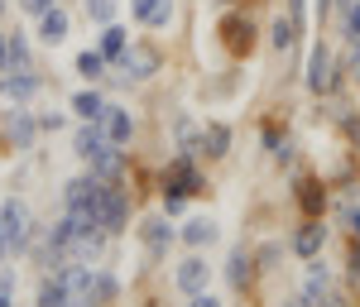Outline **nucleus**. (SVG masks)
<instances>
[{
    "instance_id": "nucleus-1",
    "label": "nucleus",
    "mask_w": 360,
    "mask_h": 307,
    "mask_svg": "<svg viewBox=\"0 0 360 307\" xmlns=\"http://www.w3.org/2000/svg\"><path fill=\"white\" fill-rule=\"evenodd\" d=\"M0 240L10 245V250H25L29 245V207L25 202H0Z\"/></svg>"
},
{
    "instance_id": "nucleus-2",
    "label": "nucleus",
    "mask_w": 360,
    "mask_h": 307,
    "mask_svg": "<svg viewBox=\"0 0 360 307\" xmlns=\"http://www.w3.org/2000/svg\"><path fill=\"white\" fill-rule=\"evenodd\" d=\"M307 86H312L317 96H322V91H332V86H336V58L327 53L322 44H317V48H312V58H307Z\"/></svg>"
},
{
    "instance_id": "nucleus-3",
    "label": "nucleus",
    "mask_w": 360,
    "mask_h": 307,
    "mask_svg": "<svg viewBox=\"0 0 360 307\" xmlns=\"http://www.w3.org/2000/svg\"><path fill=\"white\" fill-rule=\"evenodd\" d=\"M125 221H130L125 192H120V188H106V192H101V230H125Z\"/></svg>"
},
{
    "instance_id": "nucleus-4",
    "label": "nucleus",
    "mask_w": 360,
    "mask_h": 307,
    "mask_svg": "<svg viewBox=\"0 0 360 307\" xmlns=\"http://www.w3.org/2000/svg\"><path fill=\"white\" fill-rule=\"evenodd\" d=\"M120 67H125L130 77H154V72H159V53H154L149 44H130V48L120 53Z\"/></svg>"
},
{
    "instance_id": "nucleus-5",
    "label": "nucleus",
    "mask_w": 360,
    "mask_h": 307,
    "mask_svg": "<svg viewBox=\"0 0 360 307\" xmlns=\"http://www.w3.org/2000/svg\"><path fill=\"white\" fill-rule=\"evenodd\" d=\"M5 135H10V149H34L39 125H34V115H29V111H10V120H5Z\"/></svg>"
},
{
    "instance_id": "nucleus-6",
    "label": "nucleus",
    "mask_w": 360,
    "mask_h": 307,
    "mask_svg": "<svg viewBox=\"0 0 360 307\" xmlns=\"http://www.w3.org/2000/svg\"><path fill=\"white\" fill-rule=\"evenodd\" d=\"M197 188H202V183H197L193 164H188V154H183V159L164 173V192H183V197H188V192H197Z\"/></svg>"
},
{
    "instance_id": "nucleus-7",
    "label": "nucleus",
    "mask_w": 360,
    "mask_h": 307,
    "mask_svg": "<svg viewBox=\"0 0 360 307\" xmlns=\"http://www.w3.org/2000/svg\"><path fill=\"white\" fill-rule=\"evenodd\" d=\"M34 91H39V77H29V72H15V67H10V72L0 77V96H5V101H29Z\"/></svg>"
},
{
    "instance_id": "nucleus-8",
    "label": "nucleus",
    "mask_w": 360,
    "mask_h": 307,
    "mask_svg": "<svg viewBox=\"0 0 360 307\" xmlns=\"http://www.w3.org/2000/svg\"><path fill=\"white\" fill-rule=\"evenodd\" d=\"M178 288H183V293H207V259H202V254H193V259L178 264Z\"/></svg>"
},
{
    "instance_id": "nucleus-9",
    "label": "nucleus",
    "mask_w": 360,
    "mask_h": 307,
    "mask_svg": "<svg viewBox=\"0 0 360 307\" xmlns=\"http://www.w3.org/2000/svg\"><path fill=\"white\" fill-rule=\"evenodd\" d=\"M39 39H44V44H49V48H58V44H63V39H68V15H63V10H44V15H39Z\"/></svg>"
},
{
    "instance_id": "nucleus-10",
    "label": "nucleus",
    "mask_w": 360,
    "mask_h": 307,
    "mask_svg": "<svg viewBox=\"0 0 360 307\" xmlns=\"http://www.w3.org/2000/svg\"><path fill=\"white\" fill-rule=\"evenodd\" d=\"M322 245H327V226L322 221H307L298 235H293V250L303 254V259H312V254H322Z\"/></svg>"
},
{
    "instance_id": "nucleus-11",
    "label": "nucleus",
    "mask_w": 360,
    "mask_h": 307,
    "mask_svg": "<svg viewBox=\"0 0 360 307\" xmlns=\"http://www.w3.org/2000/svg\"><path fill=\"white\" fill-rule=\"evenodd\" d=\"M217 235H221V226L212 221V216H193V221L183 226V240H188L193 250H202V245H212Z\"/></svg>"
},
{
    "instance_id": "nucleus-12",
    "label": "nucleus",
    "mask_w": 360,
    "mask_h": 307,
    "mask_svg": "<svg viewBox=\"0 0 360 307\" xmlns=\"http://www.w3.org/2000/svg\"><path fill=\"white\" fill-rule=\"evenodd\" d=\"M101 125H106V140H111V144H125V140H130V130H135L130 111H120V106H106Z\"/></svg>"
},
{
    "instance_id": "nucleus-13",
    "label": "nucleus",
    "mask_w": 360,
    "mask_h": 307,
    "mask_svg": "<svg viewBox=\"0 0 360 307\" xmlns=\"http://www.w3.org/2000/svg\"><path fill=\"white\" fill-rule=\"evenodd\" d=\"M139 235H144V245H149V254H164L168 240H173V230H168L164 216H149V221L139 226Z\"/></svg>"
},
{
    "instance_id": "nucleus-14",
    "label": "nucleus",
    "mask_w": 360,
    "mask_h": 307,
    "mask_svg": "<svg viewBox=\"0 0 360 307\" xmlns=\"http://www.w3.org/2000/svg\"><path fill=\"white\" fill-rule=\"evenodd\" d=\"M120 168H125V159H120V149H115L111 140H106L101 149H96V154H91V173H96V178H115Z\"/></svg>"
},
{
    "instance_id": "nucleus-15",
    "label": "nucleus",
    "mask_w": 360,
    "mask_h": 307,
    "mask_svg": "<svg viewBox=\"0 0 360 307\" xmlns=\"http://www.w3.org/2000/svg\"><path fill=\"white\" fill-rule=\"evenodd\" d=\"M221 34H226V48H231V53H250V44H255V29H250L245 20H226Z\"/></svg>"
},
{
    "instance_id": "nucleus-16",
    "label": "nucleus",
    "mask_w": 360,
    "mask_h": 307,
    "mask_svg": "<svg viewBox=\"0 0 360 307\" xmlns=\"http://www.w3.org/2000/svg\"><path fill=\"white\" fill-rule=\"evenodd\" d=\"M226 144H231V130H226V125H207V130H202V154H207V159H221Z\"/></svg>"
},
{
    "instance_id": "nucleus-17",
    "label": "nucleus",
    "mask_w": 360,
    "mask_h": 307,
    "mask_svg": "<svg viewBox=\"0 0 360 307\" xmlns=\"http://www.w3.org/2000/svg\"><path fill=\"white\" fill-rule=\"evenodd\" d=\"M250 274H255V259H250L245 250H236V254H231V264H226V279H231V288H245Z\"/></svg>"
},
{
    "instance_id": "nucleus-18",
    "label": "nucleus",
    "mask_w": 360,
    "mask_h": 307,
    "mask_svg": "<svg viewBox=\"0 0 360 307\" xmlns=\"http://www.w3.org/2000/svg\"><path fill=\"white\" fill-rule=\"evenodd\" d=\"M39 307H72V293H68V283L63 279H49L39 288Z\"/></svg>"
},
{
    "instance_id": "nucleus-19",
    "label": "nucleus",
    "mask_w": 360,
    "mask_h": 307,
    "mask_svg": "<svg viewBox=\"0 0 360 307\" xmlns=\"http://www.w3.org/2000/svg\"><path fill=\"white\" fill-rule=\"evenodd\" d=\"M72 111L82 115V120H101V115H106V101H101L96 91H77V96H72Z\"/></svg>"
},
{
    "instance_id": "nucleus-20",
    "label": "nucleus",
    "mask_w": 360,
    "mask_h": 307,
    "mask_svg": "<svg viewBox=\"0 0 360 307\" xmlns=\"http://www.w3.org/2000/svg\"><path fill=\"white\" fill-rule=\"evenodd\" d=\"M101 144H106V130H96V120H91V125H82V130H77V144H72V149H77L82 159H91Z\"/></svg>"
},
{
    "instance_id": "nucleus-21",
    "label": "nucleus",
    "mask_w": 360,
    "mask_h": 307,
    "mask_svg": "<svg viewBox=\"0 0 360 307\" xmlns=\"http://www.w3.org/2000/svg\"><path fill=\"white\" fill-rule=\"evenodd\" d=\"M293 39H298V20L288 15V20H274V29H269V44H274L278 53L283 48H293Z\"/></svg>"
},
{
    "instance_id": "nucleus-22",
    "label": "nucleus",
    "mask_w": 360,
    "mask_h": 307,
    "mask_svg": "<svg viewBox=\"0 0 360 307\" xmlns=\"http://www.w3.org/2000/svg\"><path fill=\"white\" fill-rule=\"evenodd\" d=\"M125 53V29L106 25V34H101V58H120Z\"/></svg>"
},
{
    "instance_id": "nucleus-23",
    "label": "nucleus",
    "mask_w": 360,
    "mask_h": 307,
    "mask_svg": "<svg viewBox=\"0 0 360 307\" xmlns=\"http://www.w3.org/2000/svg\"><path fill=\"white\" fill-rule=\"evenodd\" d=\"M178 144H183V154H188V159L202 154V135L193 130V120H178Z\"/></svg>"
},
{
    "instance_id": "nucleus-24",
    "label": "nucleus",
    "mask_w": 360,
    "mask_h": 307,
    "mask_svg": "<svg viewBox=\"0 0 360 307\" xmlns=\"http://www.w3.org/2000/svg\"><path fill=\"white\" fill-rule=\"evenodd\" d=\"M298 202H303L307 216H317V211H322V188H317V183H298Z\"/></svg>"
},
{
    "instance_id": "nucleus-25",
    "label": "nucleus",
    "mask_w": 360,
    "mask_h": 307,
    "mask_svg": "<svg viewBox=\"0 0 360 307\" xmlns=\"http://www.w3.org/2000/svg\"><path fill=\"white\" fill-rule=\"evenodd\" d=\"M115 5H120V0H86V15H91L96 25H111V20H115Z\"/></svg>"
},
{
    "instance_id": "nucleus-26",
    "label": "nucleus",
    "mask_w": 360,
    "mask_h": 307,
    "mask_svg": "<svg viewBox=\"0 0 360 307\" xmlns=\"http://www.w3.org/2000/svg\"><path fill=\"white\" fill-rule=\"evenodd\" d=\"M168 20H173V0H154L149 15H144V25H154V29H164Z\"/></svg>"
},
{
    "instance_id": "nucleus-27",
    "label": "nucleus",
    "mask_w": 360,
    "mask_h": 307,
    "mask_svg": "<svg viewBox=\"0 0 360 307\" xmlns=\"http://www.w3.org/2000/svg\"><path fill=\"white\" fill-rule=\"evenodd\" d=\"M77 72H82V77H91V82H96V77H101V72H106V58H101V53H82V58H77Z\"/></svg>"
},
{
    "instance_id": "nucleus-28",
    "label": "nucleus",
    "mask_w": 360,
    "mask_h": 307,
    "mask_svg": "<svg viewBox=\"0 0 360 307\" xmlns=\"http://www.w3.org/2000/svg\"><path fill=\"white\" fill-rule=\"evenodd\" d=\"M322 288H327V269H322V264H312V279H307V298H303V303H317V293H322Z\"/></svg>"
},
{
    "instance_id": "nucleus-29",
    "label": "nucleus",
    "mask_w": 360,
    "mask_h": 307,
    "mask_svg": "<svg viewBox=\"0 0 360 307\" xmlns=\"http://www.w3.org/2000/svg\"><path fill=\"white\" fill-rule=\"evenodd\" d=\"M346 34L360 39V0H351V15H346Z\"/></svg>"
},
{
    "instance_id": "nucleus-30",
    "label": "nucleus",
    "mask_w": 360,
    "mask_h": 307,
    "mask_svg": "<svg viewBox=\"0 0 360 307\" xmlns=\"http://www.w3.org/2000/svg\"><path fill=\"white\" fill-rule=\"evenodd\" d=\"M29 15H44V10H53V0H20Z\"/></svg>"
},
{
    "instance_id": "nucleus-31",
    "label": "nucleus",
    "mask_w": 360,
    "mask_h": 307,
    "mask_svg": "<svg viewBox=\"0 0 360 307\" xmlns=\"http://www.w3.org/2000/svg\"><path fill=\"white\" fill-rule=\"evenodd\" d=\"M193 307H221V303H217L212 293H193Z\"/></svg>"
},
{
    "instance_id": "nucleus-32",
    "label": "nucleus",
    "mask_w": 360,
    "mask_h": 307,
    "mask_svg": "<svg viewBox=\"0 0 360 307\" xmlns=\"http://www.w3.org/2000/svg\"><path fill=\"white\" fill-rule=\"evenodd\" d=\"M346 226H351V230L360 235V207H351V211H346Z\"/></svg>"
},
{
    "instance_id": "nucleus-33",
    "label": "nucleus",
    "mask_w": 360,
    "mask_h": 307,
    "mask_svg": "<svg viewBox=\"0 0 360 307\" xmlns=\"http://www.w3.org/2000/svg\"><path fill=\"white\" fill-rule=\"evenodd\" d=\"M10 288H15V274H10V269H0V293H10Z\"/></svg>"
},
{
    "instance_id": "nucleus-34",
    "label": "nucleus",
    "mask_w": 360,
    "mask_h": 307,
    "mask_svg": "<svg viewBox=\"0 0 360 307\" xmlns=\"http://www.w3.org/2000/svg\"><path fill=\"white\" fill-rule=\"evenodd\" d=\"M149 5H154V0H130V10H135L139 20H144V15H149Z\"/></svg>"
},
{
    "instance_id": "nucleus-35",
    "label": "nucleus",
    "mask_w": 360,
    "mask_h": 307,
    "mask_svg": "<svg viewBox=\"0 0 360 307\" xmlns=\"http://www.w3.org/2000/svg\"><path fill=\"white\" fill-rule=\"evenodd\" d=\"M351 279H356V283H360V250H356V254H351Z\"/></svg>"
},
{
    "instance_id": "nucleus-36",
    "label": "nucleus",
    "mask_w": 360,
    "mask_h": 307,
    "mask_svg": "<svg viewBox=\"0 0 360 307\" xmlns=\"http://www.w3.org/2000/svg\"><path fill=\"white\" fill-rule=\"evenodd\" d=\"M0 67H10V44L0 39Z\"/></svg>"
},
{
    "instance_id": "nucleus-37",
    "label": "nucleus",
    "mask_w": 360,
    "mask_h": 307,
    "mask_svg": "<svg viewBox=\"0 0 360 307\" xmlns=\"http://www.w3.org/2000/svg\"><path fill=\"white\" fill-rule=\"evenodd\" d=\"M288 10H293V20H303V0H288Z\"/></svg>"
},
{
    "instance_id": "nucleus-38",
    "label": "nucleus",
    "mask_w": 360,
    "mask_h": 307,
    "mask_svg": "<svg viewBox=\"0 0 360 307\" xmlns=\"http://www.w3.org/2000/svg\"><path fill=\"white\" fill-rule=\"evenodd\" d=\"M351 72L360 77V44H356V58H351Z\"/></svg>"
},
{
    "instance_id": "nucleus-39",
    "label": "nucleus",
    "mask_w": 360,
    "mask_h": 307,
    "mask_svg": "<svg viewBox=\"0 0 360 307\" xmlns=\"http://www.w3.org/2000/svg\"><path fill=\"white\" fill-rule=\"evenodd\" d=\"M5 254H10V245H5V240H0V264H5Z\"/></svg>"
},
{
    "instance_id": "nucleus-40",
    "label": "nucleus",
    "mask_w": 360,
    "mask_h": 307,
    "mask_svg": "<svg viewBox=\"0 0 360 307\" xmlns=\"http://www.w3.org/2000/svg\"><path fill=\"white\" fill-rule=\"evenodd\" d=\"M0 307H15V303H10V293H0Z\"/></svg>"
},
{
    "instance_id": "nucleus-41",
    "label": "nucleus",
    "mask_w": 360,
    "mask_h": 307,
    "mask_svg": "<svg viewBox=\"0 0 360 307\" xmlns=\"http://www.w3.org/2000/svg\"><path fill=\"white\" fill-rule=\"evenodd\" d=\"M283 307H307V303H283Z\"/></svg>"
},
{
    "instance_id": "nucleus-42",
    "label": "nucleus",
    "mask_w": 360,
    "mask_h": 307,
    "mask_svg": "<svg viewBox=\"0 0 360 307\" xmlns=\"http://www.w3.org/2000/svg\"><path fill=\"white\" fill-rule=\"evenodd\" d=\"M221 5H231V0H221Z\"/></svg>"
},
{
    "instance_id": "nucleus-43",
    "label": "nucleus",
    "mask_w": 360,
    "mask_h": 307,
    "mask_svg": "<svg viewBox=\"0 0 360 307\" xmlns=\"http://www.w3.org/2000/svg\"><path fill=\"white\" fill-rule=\"evenodd\" d=\"M0 10H5V5H0Z\"/></svg>"
},
{
    "instance_id": "nucleus-44",
    "label": "nucleus",
    "mask_w": 360,
    "mask_h": 307,
    "mask_svg": "<svg viewBox=\"0 0 360 307\" xmlns=\"http://www.w3.org/2000/svg\"><path fill=\"white\" fill-rule=\"evenodd\" d=\"M356 44H360V39H356Z\"/></svg>"
},
{
    "instance_id": "nucleus-45",
    "label": "nucleus",
    "mask_w": 360,
    "mask_h": 307,
    "mask_svg": "<svg viewBox=\"0 0 360 307\" xmlns=\"http://www.w3.org/2000/svg\"><path fill=\"white\" fill-rule=\"evenodd\" d=\"M82 307H86V303H82Z\"/></svg>"
}]
</instances>
